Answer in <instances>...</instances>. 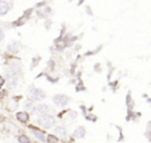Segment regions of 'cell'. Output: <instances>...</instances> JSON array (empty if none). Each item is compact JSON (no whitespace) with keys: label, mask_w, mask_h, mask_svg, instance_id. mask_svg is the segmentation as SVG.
<instances>
[{"label":"cell","mask_w":151,"mask_h":143,"mask_svg":"<svg viewBox=\"0 0 151 143\" xmlns=\"http://www.w3.org/2000/svg\"><path fill=\"white\" fill-rule=\"evenodd\" d=\"M87 119H90L91 122H95V120H96V116H94V115H88Z\"/></svg>","instance_id":"cell-15"},{"label":"cell","mask_w":151,"mask_h":143,"mask_svg":"<svg viewBox=\"0 0 151 143\" xmlns=\"http://www.w3.org/2000/svg\"><path fill=\"white\" fill-rule=\"evenodd\" d=\"M37 125L41 126L43 128H51L55 125V119L50 115H43L39 120H37Z\"/></svg>","instance_id":"cell-1"},{"label":"cell","mask_w":151,"mask_h":143,"mask_svg":"<svg viewBox=\"0 0 151 143\" xmlns=\"http://www.w3.org/2000/svg\"><path fill=\"white\" fill-rule=\"evenodd\" d=\"M4 39V32H3V30H0V42Z\"/></svg>","instance_id":"cell-16"},{"label":"cell","mask_w":151,"mask_h":143,"mask_svg":"<svg viewBox=\"0 0 151 143\" xmlns=\"http://www.w3.org/2000/svg\"><path fill=\"white\" fill-rule=\"evenodd\" d=\"M11 72H13L15 75H17V76H20L21 74V66H20V63L19 62H13V63H11L10 64V68H8Z\"/></svg>","instance_id":"cell-6"},{"label":"cell","mask_w":151,"mask_h":143,"mask_svg":"<svg viewBox=\"0 0 151 143\" xmlns=\"http://www.w3.org/2000/svg\"><path fill=\"white\" fill-rule=\"evenodd\" d=\"M30 95H31V100H41V99H44L46 98V92L40 90V88H36V87H30L28 90Z\"/></svg>","instance_id":"cell-2"},{"label":"cell","mask_w":151,"mask_h":143,"mask_svg":"<svg viewBox=\"0 0 151 143\" xmlns=\"http://www.w3.org/2000/svg\"><path fill=\"white\" fill-rule=\"evenodd\" d=\"M4 82H6V79H4L3 76H0V86H3V84H4Z\"/></svg>","instance_id":"cell-17"},{"label":"cell","mask_w":151,"mask_h":143,"mask_svg":"<svg viewBox=\"0 0 151 143\" xmlns=\"http://www.w3.org/2000/svg\"><path fill=\"white\" fill-rule=\"evenodd\" d=\"M83 2H84V0H79V3H78V4L80 6V4H83Z\"/></svg>","instance_id":"cell-18"},{"label":"cell","mask_w":151,"mask_h":143,"mask_svg":"<svg viewBox=\"0 0 151 143\" xmlns=\"http://www.w3.org/2000/svg\"><path fill=\"white\" fill-rule=\"evenodd\" d=\"M47 142H48V143H56V142H58V138L54 136V135H48V136H47Z\"/></svg>","instance_id":"cell-13"},{"label":"cell","mask_w":151,"mask_h":143,"mask_svg":"<svg viewBox=\"0 0 151 143\" xmlns=\"http://www.w3.org/2000/svg\"><path fill=\"white\" fill-rule=\"evenodd\" d=\"M12 8V4L7 0H0V16H4L10 12V9Z\"/></svg>","instance_id":"cell-4"},{"label":"cell","mask_w":151,"mask_h":143,"mask_svg":"<svg viewBox=\"0 0 151 143\" xmlns=\"http://www.w3.org/2000/svg\"><path fill=\"white\" fill-rule=\"evenodd\" d=\"M17 140H19V143H30V142H31V140H30V138H28V136H26V135H20Z\"/></svg>","instance_id":"cell-12"},{"label":"cell","mask_w":151,"mask_h":143,"mask_svg":"<svg viewBox=\"0 0 151 143\" xmlns=\"http://www.w3.org/2000/svg\"><path fill=\"white\" fill-rule=\"evenodd\" d=\"M55 134L56 135H60V136H66L67 135V130L64 127H56L55 128Z\"/></svg>","instance_id":"cell-11"},{"label":"cell","mask_w":151,"mask_h":143,"mask_svg":"<svg viewBox=\"0 0 151 143\" xmlns=\"http://www.w3.org/2000/svg\"><path fill=\"white\" fill-rule=\"evenodd\" d=\"M39 60H40V58H35V59L32 60V63H31V67H32V68H35V67H36V64L39 63Z\"/></svg>","instance_id":"cell-14"},{"label":"cell","mask_w":151,"mask_h":143,"mask_svg":"<svg viewBox=\"0 0 151 143\" xmlns=\"http://www.w3.org/2000/svg\"><path fill=\"white\" fill-rule=\"evenodd\" d=\"M52 100H54V103H55L56 106H59V107H64V106H66L68 102H70L68 96L63 95V94H56V95H54Z\"/></svg>","instance_id":"cell-3"},{"label":"cell","mask_w":151,"mask_h":143,"mask_svg":"<svg viewBox=\"0 0 151 143\" xmlns=\"http://www.w3.org/2000/svg\"><path fill=\"white\" fill-rule=\"evenodd\" d=\"M74 136L75 138H78V139H82V138H84L86 136V127H83V126H79L75 131H74Z\"/></svg>","instance_id":"cell-8"},{"label":"cell","mask_w":151,"mask_h":143,"mask_svg":"<svg viewBox=\"0 0 151 143\" xmlns=\"http://www.w3.org/2000/svg\"><path fill=\"white\" fill-rule=\"evenodd\" d=\"M16 118H17V120L19 122H21V123H27V122L30 120V115L27 114V112H17L16 114Z\"/></svg>","instance_id":"cell-10"},{"label":"cell","mask_w":151,"mask_h":143,"mask_svg":"<svg viewBox=\"0 0 151 143\" xmlns=\"http://www.w3.org/2000/svg\"><path fill=\"white\" fill-rule=\"evenodd\" d=\"M31 131H32V134L39 139V140H41V142H44V139H46V135H44V132L43 131H40V130H37L36 127H31Z\"/></svg>","instance_id":"cell-9"},{"label":"cell","mask_w":151,"mask_h":143,"mask_svg":"<svg viewBox=\"0 0 151 143\" xmlns=\"http://www.w3.org/2000/svg\"><path fill=\"white\" fill-rule=\"evenodd\" d=\"M35 110H36V112L40 114V115H48V112H50V107H48L46 103H40Z\"/></svg>","instance_id":"cell-7"},{"label":"cell","mask_w":151,"mask_h":143,"mask_svg":"<svg viewBox=\"0 0 151 143\" xmlns=\"http://www.w3.org/2000/svg\"><path fill=\"white\" fill-rule=\"evenodd\" d=\"M20 43L19 42H16V40H13V42H11L10 44H8V47H7V50L11 52V54H19V51H20Z\"/></svg>","instance_id":"cell-5"}]
</instances>
